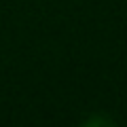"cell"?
Segmentation results:
<instances>
[{"label": "cell", "mask_w": 127, "mask_h": 127, "mask_svg": "<svg viewBox=\"0 0 127 127\" xmlns=\"http://www.w3.org/2000/svg\"><path fill=\"white\" fill-rule=\"evenodd\" d=\"M93 123H100V125H104V123H112V121H108V119H89V121H87V125H93Z\"/></svg>", "instance_id": "6da1fadb"}]
</instances>
